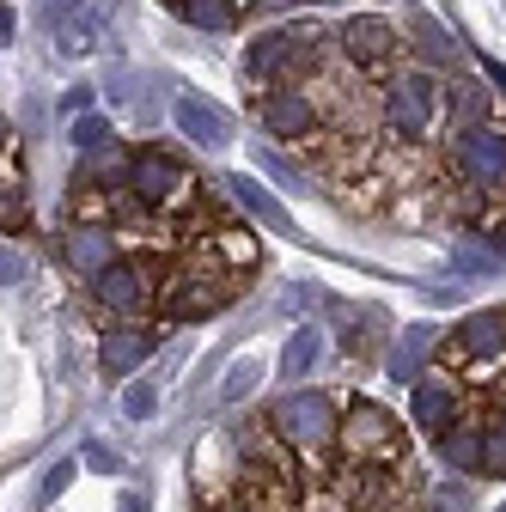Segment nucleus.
Segmentation results:
<instances>
[{"label": "nucleus", "instance_id": "nucleus-27", "mask_svg": "<svg viewBox=\"0 0 506 512\" xmlns=\"http://www.w3.org/2000/svg\"><path fill=\"white\" fill-rule=\"evenodd\" d=\"M80 7H86V0H37V19H43L55 37H61V31L74 25V13H80Z\"/></svg>", "mask_w": 506, "mask_h": 512}, {"label": "nucleus", "instance_id": "nucleus-35", "mask_svg": "<svg viewBox=\"0 0 506 512\" xmlns=\"http://www.w3.org/2000/svg\"><path fill=\"white\" fill-rule=\"evenodd\" d=\"M86 458H92V464H98V470H110V476H116V470H122V458H116V452H104V445H92V452H86Z\"/></svg>", "mask_w": 506, "mask_h": 512}, {"label": "nucleus", "instance_id": "nucleus-40", "mask_svg": "<svg viewBox=\"0 0 506 512\" xmlns=\"http://www.w3.org/2000/svg\"><path fill=\"white\" fill-rule=\"evenodd\" d=\"M263 7H293V0H263Z\"/></svg>", "mask_w": 506, "mask_h": 512}, {"label": "nucleus", "instance_id": "nucleus-30", "mask_svg": "<svg viewBox=\"0 0 506 512\" xmlns=\"http://www.w3.org/2000/svg\"><path fill=\"white\" fill-rule=\"evenodd\" d=\"M458 269H476V275H494V269H500V256H488V250H470V244H458Z\"/></svg>", "mask_w": 506, "mask_h": 512}, {"label": "nucleus", "instance_id": "nucleus-33", "mask_svg": "<svg viewBox=\"0 0 506 512\" xmlns=\"http://www.w3.org/2000/svg\"><path fill=\"white\" fill-rule=\"evenodd\" d=\"M257 171H269L275 183H299V177H293V165H287V159H275V153H257Z\"/></svg>", "mask_w": 506, "mask_h": 512}, {"label": "nucleus", "instance_id": "nucleus-11", "mask_svg": "<svg viewBox=\"0 0 506 512\" xmlns=\"http://www.w3.org/2000/svg\"><path fill=\"white\" fill-rule=\"evenodd\" d=\"M458 409H464V391L452 378H415V391H409V421L421 427V433H446V427H458Z\"/></svg>", "mask_w": 506, "mask_h": 512}, {"label": "nucleus", "instance_id": "nucleus-5", "mask_svg": "<svg viewBox=\"0 0 506 512\" xmlns=\"http://www.w3.org/2000/svg\"><path fill=\"white\" fill-rule=\"evenodd\" d=\"M165 287H171V281H159V256H122V263H110V269L92 281L98 305L116 311V317L147 311L153 299H165Z\"/></svg>", "mask_w": 506, "mask_h": 512}, {"label": "nucleus", "instance_id": "nucleus-1", "mask_svg": "<svg viewBox=\"0 0 506 512\" xmlns=\"http://www.w3.org/2000/svg\"><path fill=\"white\" fill-rule=\"evenodd\" d=\"M336 445H342V464H354V470H397L409 452L403 421L385 403H348Z\"/></svg>", "mask_w": 506, "mask_h": 512}, {"label": "nucleus", "instance_id": "nucleus-6", "mask_svg": "<svg viewBox=\"0 0 506 512\" xmlns=\"http://www.w3.org/2000/svg\"><path fill=\"white\" fill-rule=\"evenodd\" d=\"M452 171L482 196H506V128L482 122V128L452 135Z\"/></svg>", "mask_w": 506, "mask_h": 512}, {"label": "nucleus", "instance_id": "nucleus-7", "mask_svg": "<svg viewBox=\"0 0 506 512\" xmlns=\"http://www.w3.org/2000/svg\"><path fill=\"white\" fill-rule=\"evenodd\" d=\"M336 49H342L348 68H360V74H391L397 55H403V31L391 19H378V13H360V19H348L336 31Z\"/></svg>", "mask_w": 506, "mask_h": 512}, {"label": "nucleus", "instance_id": "nucleus-2", "mask_svg": "<svg viewBox=\"0 0 506 512\" xmlns=\"http://www.w3.org/2000/svg\"><path fill=\"white\" fill-rule=\"evenodd\" d=\"M378 110H385V128L397 141H427L439 128V110H446V86H439L427 68L391 74V86L378 92Z\"/></svg>", "mask_w": 506, "mask_h": 512}, {"label": "nucleus", "instance_id": "nucleus-28", "mask_svg": "<svg viewBox=\"0 0 506 512\" xmlns=\"http://www.w3.org/2000/svg\"><path fill=\"white\" fill-rule=\"evenodd\" d=\"M159 409V391H153V384H129V391H122V415H129V421H147Z\"/></svg>", "mask_w": 506, "mask_h": 512}, {"label": "nucleus", "instance_id": "nucleus-4", "mask_svg": "<svg viewBox=\"0 0 506 512\" xmlns=\"http://www.w3.org/2000/svg\"><path fill=\"white\" fill-rule=\"evenodd\" d=\"M318 68V31H263L257 43L244 49V74L250 80H275L293 86L299 74Z\"/></svg>", "mask_w": 506, "mask_h": 512}, {"label": "nucleus", "instance_id": "nucleus-34", "mask_svg": "<svg viewBox=\"0 0 506 512\" xmlns=\"http://www.w3.org/2000/svg\"><path fill=\"white\" fill-rule=\"evenodd\" d=\"M25 263H19V250H0V287H19Z\"/></svg>", "mask_w": 506, "mask_h": 512}, {"label": "nucleus", "instance_id": "nucleus-23", "mask_svg": "<svg viewBox=\"0 0 506 512\" xmlns=\"http://www.w3.org/2000/svg\"><path fill=\"white\" fill-rule=\"evenodd\" d=\"M409 31H415V49H421L427 61H452V43H446V31H439L433 19H421V13H415V19H409Z\"/></svg>", "mask_w": 506, "mask_h": 512}, {"label": "nucleus", "instance_id": "nucleus-19", "mask_svg": "<svg viewBox=\"0 0 506 512\" xmlns=\"http://www.w3.org/2000/svg\"><path fill=\"white\" fill-rule=\"evenodd\" d=\"M318 354H324V330L299 324V330L287 336V354H281V378H287V384H293V378H305L311 366H318Z\"/></svg>", "mask_w": 506, "mask_h": 512}, {"label": "nucleus", "instance_id": "nucleus-12", "mask_svg": "<svg viewBox=\"0 0 506 512\" xmlns=\"http://www.w3.org/2000/svg\"><path fill=\"white\" fill-rule=\"evenodd\" d=\"M232 299H238V287H226L214 269L183 275V281L165 287V311H171V317H208V311H220V305H232Z\"/></svg>", "mask_w": 506, "mask_h": 512}, {"label": "nucleus", "instance_id": "nucleus-14", "mask_svg": "<svg viewBox=\"0 0 506 512\" xmlns=\"http://www.w3.org/2000/svg\"><path fill=\"white\" fill-rule=\"evenodd\" d=\"M171 116H177V128H183V141H196V147H226V141H232V116H226L220 104L196 98V92H183V98L171 104Z\"/></svg>", "mask_w": 506, "mask_h": 512}, {"label": "nucleus", "instance_id": "nucleus-31", "mask_svg": "<svg viewBox=\"0 0 506 512\" xmlns=\"http://www.w3.org/2000/svg\"><path fill=\"white\" fill-rule=\"evenodd\" d=\"M74 482V458H61V464H49V476H43V500H55L61 488Z\"/></svg>", "mask_w": 506, "mask_h": 512}, {"label": "nucleus", "instance_id": "nucleus-10", "mask_svg": "<svg viewBox=\"0 0 506 512\" xmlns=\"http://www.w3.org/2000/svg\"><path fill=\"white\" fill-rule=\"evenodd\" d=\"M61 256H68V269H74V275L98 281L110 263H122V244H116V232H110V226L86 220V226H68V232H61Z\"/></svg>", "mask_w": 506, "mask_h": 512}, {"label": "nucleus", "instance_id": "nucleus-13", "mask_svg": "<svg viewBox=\"0 0 506 512\" xmlns=\"http://www.w3.org/2000/svg\"><path fill=\"white\" fill-rule=\"evenodd\" d=\"M153 348H159V330H153V324H116V330H104V342H98V366H104L110 378H129Z\"/></svg>", "mask_w": 506, "mask_h": 512}, {"label": "nucleus", "instance_id": "nucleus-18", "mask_svg": "<svg viewBox=\"0 0 506 512\" xmlns=\"http://www.w3.org/2000/svg\"><path fill=\"white\" fill-rule=\"evenodd\" d=\"M439 458H446L458 476H476L482 470V421H458L439 433Z\"/></svg>", "mask_w": 506, "mask_h": 512}, {"label": "nucleus", "instance_id": "nucleus-17", "mask_svg": "<svg viewBox=\"0 0 506 512\" xmlns=\"http://www.w3.org/2000/svg\"><path fill=\"white\" fill-rule=\"evenodd\" d=\"M226 189H232V196H238V202H244L250 214H257V220H263L269 232H281V238H293V214H287V208H281V202L269 196V189H263L257 177H226Z\"/></svg>", "mask_w": 506, "mask_h": 512}, {"label": "nucleus", "instance_id": "nucleus-20", "mask_svg": "<svg viewBox=\"0 0 506 512\" xmlns=\"http://www.w3.org/2000/svg\"><path fill=\"white\" fill-rule=\"evenodd\" d=\"M171 13L177 19H189L196 31H232V0H171Z\"/></svg>", "mask_w": 506, "mask_h": 512}, {"label": "nucleus", "instance_id": "nucleus-36", "mask_svg": "<svg viewBox=\"0 0 506 512\" xmlns=\"http://www.w3.org/2000/svg\"><path fill=\"white\" fill-rule=\"evenodd\" d=\"M122 512H147V500L141 494H122Z\"/></svg>", "mask_w": 506, "mask_h": 512}, {"label": "nucleus", "instance_id": "nucleus-3", "mask_svg": "<svg viewBox=\"0 0 506 512\" xmlns=\"http://www.w3.org/2000/svg\"><path fill=\"white\" fill-rule=\"evenodd\" d=\"M269 427H275V439L287 445V452L324 458L330 445H336V433H342V415H336V403H330L324 391H293V397L275 403Z\"/></svg>", "mask_w": 506, "mask_h": 512}, {"label": "nucleus", "instance_id": "nucleus-9", "mask_svg": "<svg viewBox=\"0 0 506 512\" xmlns=\"http://www.w3.org/2000/svg\"><path fill=\"white\" fill-rule=\"evenodd\" d=\"M257 122L269 128L275 141H311V128H318V104H311V92L299 86H275V92H257Z\"/></svg>", "mask_w": 506, "mask_h": 512}, {"label": "nucleus", "instance_id": "nucleus-24", "mask_svg": "<svg viewBox=\"0 0 506 512\" xmlns=\"http://www.w3.org/2000/svg\"><path fill=\"white\" fill-rule=\"evenodd\" d=\"M257 378H263V360H238V366L226 372V391H220V403H244Z\"/></svg>", "mask_w": 506, "mask_h": 512}, {"label": "nucleus", "instance_id": "nucleus-21", "mask_svg": "<svg viewBox=\"0 0 506 512\" xmlns=\"http://www.w3.org/2000/svg\"><path fill=\"white\" fill-rule=\"evenodd\" d=\"M427 348H433V330H427V324H415V330H409V336L397 342V354H391V378H403V384H409V378L421 372Z\"/></svg>", "mask_w": 506, "mask_h": 512}, {"label": "nucleus", "instance_id": "nucleus-26", "mask_svg": "<svg viewBox=\"0 0 506 512\" xmlns=\"http://www.w3.org/2000/svg\"><path fill=\"white\" fill-rule=\"evenodd\" d=\"M68 141H74L80 153H98V147L110 141V122H104V116H80V122L68 128Z\"/></svg>", "mask_w": 506, "mask_h": 512}, {"label": "nucleus", "instance_id": "nucleus-39", "mask_svg": "<svg viewBox=\"0 0 506 512\" xmlns=\"http://www.w3.org/2000/svg\"><path fill=\"white\" fill-rule=\"evenodd\" d=\"M0 147H7V116H0Z\"/></svg>", "mask_w": 506, "mask_h": 512}, {"label": "nucleus", "instance_id": "nucleus-22", "mask_svg": "<svg viewBox=\"0 0 506 512\" xmlns=\"http://www.w3.org/2000/svg\"><path fill=\"white\" fill-rule=\"evenodd\" d=\"M482 476H506V415L482 421Z\"/></svg>", "mask_w": 506, "mask_h": 512}, {"label": "nucleus", "instance_id": "nucleus-16", "mask_svg": "<svg viewBox=\"0 0 506 512\" xmlns=\"http://www.w3.org/2000/svg\"><path fill=\"white\" fill-rule=\"evenodd\" d=\"M104 37H110V0H86L74 13V25L55 37V49L61 55H92V49H104Z\"/></svg>", "mask_w": 506, "mask_h": 512}, {"label": "nucleus", "instance_id": "nucleus-32", "mask_svg": "<svg viewBox=\"0 0 506 512\" xmlns=\"http://www.w3.org/2000/svg\"><path fill=\"white\" fill-rule=\"evenodd\" d=\"M86 104H92V86H68V92H61V116H86Z\"/></svg>", "mask_w": 506, "mask_h": 512}, {"label": "nucleus", "instance_id": "nucleus-41", "mask_svg": "<svg viewBox=\"0 0 506 512\" xmlns=\"http://www.w3.org/2000/svg\"><path fill=\"white\" fill-rule=\"evenodd\" d=\"M500 512H506V506H500Z\"/></svg>", "mask_w": 506, "mask_h": 512}, {"label": "nucleus", "instance_id": "nucleus-15", "mask_svg": "<svg viewBox=\"0 0 506 512\" xmlns=\"http://www.w3.org/2000/svg\"><path fill=\"white\" fill-rule=\"evenodd\" d=\"M506 354V311H470L458 324V360H494Z\"/></svg>", "mask_w": 506, "mask_h": 512}, {"label": "nucleus", "instance_id": "nucleus-25", "mask_svg": "<svg viewBox=\"0 0 506 512\" xmlns=\"http://www.w3.org/2000/svg\"><path fill=\"white\" fill-rule=\"evenodd\" d=\"M25 226V189L0 177V232H19Z\"/></svg>", "mask_w": 506, "mask_h": 512}, {"label": "nucleus", "instance_id": "nucleus-38", "mask_svg": "<svg viewBox=\"0 0 506 512\" xmlns=\"http://www.w3.org/2000/svg\"><path fill=\"white\" fill-rule=\"evenodd\" d=\"M488 80H494V86L506 92V68H494V61H488Z\"/></svg>", "mask_w": 506, "mask_h": 512}, {"label": "nucleus", "instance_id": "nucleus-37", "mask_svg": "<svg viewBox=\"0 0 506 512\" xmlns=\"http://www.w3.org/2000/svg\"><path fill=\"white\" fill-rule=\"evenodd\" d=\"M7 37H13V13H7V7H0V43H7Z\"/></svg>", "mask_w": 506, "mask_h": 512}, {"label": "nucleus", "instance_id": "nucleus-29", "mask_svg": "<svg viewBox=\"0 0 506 512\" xmlns=\"http://www.w3.org/2000/svg\"><path fill=\"white\" fill-rule=\"evenodd\" d=\"M214 244H220V250L232 256V263H238V269H250V263H257V244H250V238H244L238 226H226V232H220Z\"/></svg>", "mask_w": 506, "mask_h": 512}, {"label": "nucleus", "instance_id": "nucleus-8", "mask_svg": "<svg viewBox=\"0 0 506 512\" xmlns=\"http://www.w3.org/2000/svg\"><path fill=\"white\" fill-rule=\"evenodd\" d=\"M122 189H129L141 208H165V202H177L183 189H189V171L165 147H141L129 165H122Z\"/></svg>", "mask_w": 506, "mask_h": 512}]
</instances>
